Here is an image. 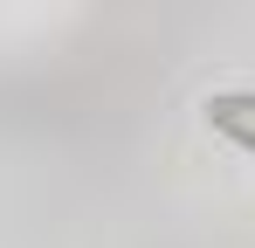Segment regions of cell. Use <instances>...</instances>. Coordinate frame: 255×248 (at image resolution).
<instances>
[{
    "mask_svg": "<svg viewBox=\"0 0 255 248\" xmlns=\"http://www.w3.org/2000/svg\"><path fill=\"white\" fill-rule=\"evenodd\" d=\"M207 124L221 131V138H235V145L255 159V97H249V90H242V97H214V104H207Z\"/></svg>",
    "mask_w": 255,
    "mask_h": 248,
    "instance_id": "1",
    "label": "cell"
}]
</instances>
